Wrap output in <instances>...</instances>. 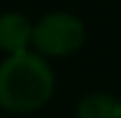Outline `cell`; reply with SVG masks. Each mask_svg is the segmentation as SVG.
<instances>
[{"label":"cell","instance_id":"obj_1","mask_svg":"<svg viewBox=\"0 0 121 118\" xmlns=\"http://www.w3.org/2000/svg\"><path fill=\"white\" fill-rule=\"evenodd\" d=\"M54 90V70L35 51L5 56L0 63V109L5 114H35L51 100Z\"/></svg>","mask_w":121,"mask_h":118},{"label":"cell","instance_id":"obj_2","mask_svg":"<svg viewBox=\"0 0 121 118\" xmlns=\"http://www.w3.org/2000/svg\"><path fill=\"white\" fill-rule=\"evenodd\" d=\"M86 42L84 21L70 12H49L33 23V42L30 51L44 60L68 58L77 53Z\"/></svg>","mask_w":121,"mask_h":118},{"label":"cell","instance_id":"obj_3","mask_svg":"<svg viewBox=\"0 0 121 118\" xmlns=\"http://www.w3.org/2000/svg\"><path fill=\"white\" fill-rule=\"evenodd\" d=\"M33 42V21L21 12L0 14V51L5 56H14L30 51Z\"/></svg>","mask_w":121,"mask_h":118},{"label":"cell","instance_id":"obj_4","mask_svg":"<svg viewBox=\"0 0 121 118\" xmlns=\"http://www.w3.org/2000/svg\"><path fill=\"white\" fill-rule=\"evenodd\" d=\"M75 118H121V100L109 93H86L77 102Z\"/></svg>","mask_w":121,"mask_h":118}]
</instances>
